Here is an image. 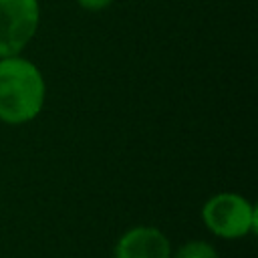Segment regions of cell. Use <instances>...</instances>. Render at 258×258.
Segmentation results:
<instances>
[{"instance_id":"3","label":"cell","mask_w":258,"mask_h":258,"mask_svg":"<svg viewBox=\"0 0 258 258\" xmlns=\"http://www.w3.org/2000/svg\"><path fill=\"white\" fill-rule=\"evenodd\" d=\"M40 24L38 0H0V58L20 54Z\"/></svg>"},{"instance_id":"4","label":"cell","mask_w":258,"mask_h":258,"mask_svg":"<svg viewBox=\"0 0 258 258\" xmlns=\"http://www.w3.org/2000/svg\"><path fill=\"white\" fill-rule=\"evenodd\" d=\"M171 242L155 226H135L115 244L113 258H169Z\"/></svg>"},{"instance_id":"1","label":"cell","mask_w":258,"mask_h":258,"mask_svg":"<svg viewBox=\"0 0 258 258\" xmlns=\"http://www.w3.org/2000/svg\"><path fill=\"white\" fill-rule=\"evenodd\" d=\"M46 99L40 69L20 54L0 58V121L24 125L38 117Z\"/></svg>"},{"instance_id":"2","label":"cell","mask_w":258,"mask_h":258,"mask_svg":"<svg viewBox=\"0 0 258 258\" xmlns=\"http://www.w3.org/2000/svg\"><path fill=\"white\" fill-rule=\"evenodd\" d=\"M204 226L218 238L240 240L256 232V208L234 191H220L202 206Z\"/></svg>"},{"instance_id":"5","label":"cell","mask_w":258,"mask_h":258,"mask_svg":"<svg viewBox=\"0 0 258 258\" xmlns=\"http://www.w3.org/2000/svg\"><path fill=\"white\" fill-rule=\"evenodd\" d=\"M169 258H218L216 248L206 240H189Z\"/></svg>"},{"instance_id":"6","label":"cell","mask_w":258,"mask_h":258,"mask_svg":"<svg viewBox=\"0 0 258 258\" xmlns=\"http://www.w3.org/2000/svg\"><path fill=\"white\" fill-rule=\"evenodd\" d=\"M77 4L87 12H101L113 4V0H77Z\"/></svg>"}]
</instances>
